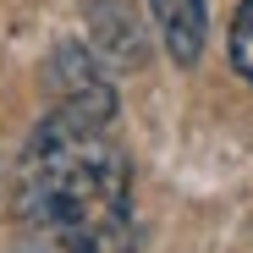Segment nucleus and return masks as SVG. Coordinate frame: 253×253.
<instances>
[{"label":"nucleus","mask_w":253,"mask_h":253,"mask_svg":"<svg viewBox=\"0 0 253 253\" xmlns=\"http://www.w3.org/2000/svg\"><path fill=\"white\" fill-rule=\"evenodd\" d=\"M154 28L165 39V55L176 66H193L204 55V28H209V0H149Z\"/></svg>","instance_id":"obj_3"},{"label":"nucleus","mask_w":253,"mask_h":253,"mask_svg":"<svg viewBox=\"0 0 253 253\" xmlns=\"http://www.w3.org/2000/svg\"><path fill=\"white\" fill-rule=\"evenodd\" d=\"M83 22H88L94 55L110 72H138L149 61V28L138 22V11L126 0H88L83 6Z\"/></svg>","instance_id":"obj_2"},{"label":"nucleus","mask_w":253,"mask_h":253,"mask_svg":"<svg viewBox=\"0 0 253 253\" xmlns=\"http://www.w3.org/2000/svg\"><path fill=\"white\" fill-rule=\"evenodd\" d=\"M116 88L105 77L55 94L33 126L11 187L17 253H132V165L116 143Z\"/></svg>","instance_id":"obj_1"},{"label":"nucleus","mask_w":253,"mask_h":253,"mask_svg":"<svg viewBox=\"0 0 253 253\" xmlns=\"http://www.w3.org/2000/svg\"><path fill=\"white\" fill-rule=\"evenodd\" d=\"M231 66L253 83V0H242L231 17Z\"/></svg>","instance_id":"obj_4"}]
</instances>
